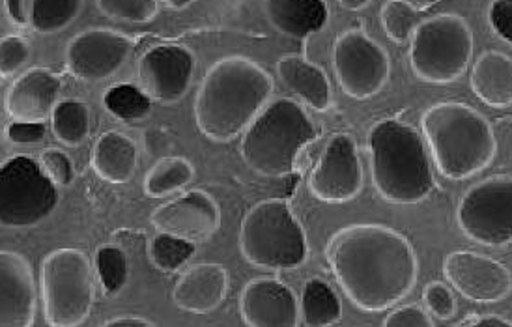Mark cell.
Segmentation results:
<instances>
[{
  "label": "cell",
  "mask_w": 512,
  "mask_h": 327,
  "mask_svg": "<svg viewBox=\"0 0 512 327\" xmlns=\"http://www.w3.org/2000/svg\"><path fill=\"white\" fill-rule=\"evenodd\" d=\"M326 258L346 298L367 313L395 307L412 292L419 277L410 240L395 228L376 223L335 232Z\"/></svg>",
  "instance_id": "1"
},
{
  "label": "cell",
  "mask_w": 512,
  "mask_h": 327,
  "mask_svg": "<svg viewBox=\"0 0 512 327\" xmlns=\"http://www.w3.org/2000/svg\"><path fill=\"white\" fill-rule=\"evenodd\" d=\"M273 96V79L253 58L217 60L200 81L195 122L204 137L228 143L243 135Z\"/></svg>",
  "instance_id": "2"
},
{
  "label": "cell",
  "mask_w": 512,
  "mask_h": 327,
  "mask_svg": "<svg viewBox=\"0 0 512 327\" xmlns=\"http://www.w3.org/2000/svg\"><path fill=\"white\" fill-rule=\"evenodd\" d=\"M370 174L382 199L413 206L434 191L425 137L397 118H385L369 133Z\"/></svg>",
  "instance_id": "3"
},
{
  "label": "cell",
  "mask_w": 512,
  "mask_h": 327,
  "mask_svg": "<svg viewBox=\"0 0 512 327\" xmlns=\"http://www.w3.org/2000/svg\"><path fill=\"white\" fill-rule=\"evenodd\" d=\"M421 126L434 165L447 180L462 182L479 174L498 154L490 122L466 103L432 105L423 114Z\"/></svg>",
  "instance_id": "4"
},
{
  "label": "cell",
  "mask_w": 512,
  "mask_h": 327,
  "mask_svg": "<svg viewBox=\"0 0 512 327\" xmlns=\"http://www.w3.org/2000/svg\"><path fill=\"white\" fill-rule=\"evenodd\" d=\"M316 139L318 128L305 107L290 98H277L243 131L240 152L251 171L283 178L294 172L299 154Z\"/></svg>",
  "instance_id": "5"
},
{
  "label": "cell",
  "mask_w": 512,
  "mask_h": 327,
  "mask_svg": "<svg viewBox=\"0 0 512 327\" xmlns=\"http://www.w3.org/2000/svg\"><path fill=\"white\" fill-rule=\"evenodd\" d=\"M243 258L260 270H296L309 256L307 234L285 199L255 204L240 227Z\"/></svg>",
  "instance_id": "6"
},
{
  "label": "cell",
  "mask_w": 512,
  "mask_h": 327,
  "mask_svg": "<svg viewBox=\"0 0 512 327\" xmlns=\"http://www.w3.org/2000/svg\"><path fill=\"white\" fill-rule=\"evenodd\" d=\"M413 73L430 85H449L470 68L473 32L464 17L432 15L417 25L410 40Z\"/></svg>",
  "instance_id": "7"
},
{
  "label": "cell",
  "mask_w": 512,
  "mask_h": 327,
  "mask_svg": "<svg viewBox=\"0 0 512 327\" xmlns=\"http://www.w3.org/2000/svg\"><path fill=\"white\" fill-rule=\"evenodd\" d=\"M43 314L53 327L85 324L94 307V264L81 249L62 247L45 256L40 270Z\"/></svg>",
  "instance_id": "8"
},
{
  "label": "cell",
  "mask_w": 512,
  "mask_h": 327,
  "mask_svg": "<svg viewBox=\"0 0 512 327\" xmlns=\"http://www.w3.org/2000/svg\"><path fill=\"white\" fill-rule=\"evenodd\" d=\"M58 202V185L40 161L15 156L0 165V227H36L57 210Z\"/></svg>",
  "instance_id": "9"
},
{
  "label": "cell",
  "mask_w": 512,
  "mask_h": 327,
  "mask_svg": "<svg viewBox=\"0 0 512 327\" xmlns=\"http://www.w3.org/2000/svg\"><path fill=\"white\" fill-rule=\"evenodd\" d=\"M456 223L479 245L512 243V176H490L470 187L458 204Z\"/></svg>",
  "instance_id": "10"
},
{
  "label": "cell",
  "mask_w": 512,
  "mask_h": 327,
  "mask_svg": "<svg viewBox=\"0 0 512 327\" xmlns=\"http://www.w3.org/2000/svg\"><path fill=\"white\" fill-rule=\"evenodd\" d=\"M333 72L346 96L369 100L389 81L391 60L365 30L348 29L333 43Z\"/></svg>",
  "instance_id": "11"
},
{
  "label": "cell",
  "mask_w": 512,
  "mask_h": 327,
  "mask_svg": "<svg viewBox=\"0 0 512 327\" xmlns=\"http://www.w3.org/2000/svg\"><path fill=\"white\" fill-rule=\"evenodd\" d=\"M197 72L195 53L176 43H163L148 49L137 62V75L152 101L172 105L185 98Z\"/></svg>",
  "instance_id": "12"
},
{
  "label": "cell",
  "mask_w": 512,
  "mask_h": 327,
  "mask_svg": "<svg viewBox=\"0 0 512 327\" xmlns=\"http://www.w3.org/2000/svg\"><path fill=\"white\" fill-rule=\"evenodd\" d=\"M309 189L316 199L328 204H342L361 193L363 167L350 133H337L329 139L309 176Z\"/></svg>",
  "instance_id": "13"
},
{
  "label": "cell",
  "mask_w": 512,
  "mask_h": 327,
  "mask_svg": "<svg viewBox=\"0 0 512 327\" xmlns=\"http://www.w3.org/2000/svg\"><path fill=\"white\" fill-rule=\"evenodd\" d=\"M133 51L126 34L111 29H88L73 36L66 47V68L75 79L100 83L120 72Z\"/></svg>",
  "instance_id": "14"
},
{
  "label": "cell",
  "mask_w": 512,
  "mask_h": 327,
  "mask_svg": "<svg viewBox=\"0 0 512 327\" xmlns=\"http://www.w3.org/2000/svg\"><path fill=\"white\" fill-rule=\"evenodd\" d=\"M443 273L456 292L475 303H498L512 292L511 270L481 253H451L443 262Z\"/></svg>",
  "instance_id": "15"
},
{
  "label": "cell",
  "mask_w": 512,
  "mask_h": 327,
  "mask_svg": "<svg viewBox=\"0 0 512 327\" xmlns=\"http://www.w3.org/2000/svg\"><path fill=\"white\" fill-rule=\"evenodd\" d=\"M150 221L156 232L172 234L187 242H206L221 227V208L210 193L193 189L161 204L150 215Z\"/></svg>",
  "instance_id": "16"
},
{
  "label": "cell",
  "mask_w": 512,
  "mask_h": 327,
  "mask_svg": "<svg viewBox=\"0 0 512 327\" xmlns=\"http://www.w3.org/2000/svg\"><path fill=\"white\" fill-rule=\"evenodd\" d=\"M240 314L251 327H296L301 324L296 292L275 277H256L243 286Z\"/></svg>",
  "instance_id": "17"
},
{
  "label": "cell",
  "mask_w": 512,
  "mask_h": 327,
  "mask_svg": "<svg viewBox=\"0 0 512 327\" xmlns=\"http://www.w3.org/2000/svg\"><path fill=\"white\" fill-rule=\"evenodd\" d=\"M36 299L29 260L10 249H0V327L32 326Z\"/></svg>",
  "instance_id": "18"
},
{
  "label": "cell",
  "mask_w": 512,
  "mask_h": 327,
  "mask_svg": "<svg viewBox=\"0 0 512 327\" xmlns=\"http://www.w3.org/2000/svg\"><path fill=\"white\" fill-rule=\"evenodd\" d=\"M60 88L58 75L45 68H32L8 88L4 109L14 122H45L58 103Z\"/></svg>",
  "instance_id": "19"
},
{
  "label": "cell",
  "mask_w": 512,
  "mask_h": 327,
  "mask_svg": "<svg viewBox=\"0 0 512 327\" xmlns=\"http://www.w3.org/2000/svg\"><path fill=\"white\" fill-rule=\"evenodd\" d=\"M227 294V270L215 262H202L187 268L178 279L172 301L185 313L210 314L223 305Z\"/></svg>",
  "instance_id": "20"
},
{
  "label": "cell",
  "mask_w": 512,
  "mask_h": 327,
  "mask_svg": "<svg viewBox=\"0 0 512 327\" xmlns=\"http://www.w3.org/2000/svg\"><path fill=\"white\" fill-rule=\"evenodd\" d=\"M277 79L286 90L314 111H328L333 103L331 83L326 72L313 60L301 55H286L275 64Z\"/></svg>",
  "instance_id": "21"
},
{
  "label": "cell",
  "mask_w": 512,
  "mask_h": 327,
  "mask_svg": "<svg viewBox=\"0 0 512 327\" xmlns=\"http://www.w3.org/2000/svg\"><path fill=\"white\" fill-rule=\"evenodd\" d=\"M264 12L273 29L299 42L322 32L329 21L326 0H264Z\"/></svg>",
  "instance_id": "22"
},
{
  "label": "cell",
  "mask_w": 512,
  "mask_h": 327,
  "mask_svg": "<svg viewBox=\"0 0 512 327\" xmlns=\"http://www.w3.org/2000/svg\"><path fill=\"white\" fill-rule=\"evenodd\" d=\"M139 167V146L120 131H107L92 148V169L103 182L128 184Z\"/></svg>",
  "instance_id": "23"
},
{
  "label": "cell",
  "mask_w": 512,
  "mask_h": 327,
  "mask_svg": "<svg viewBox=\"0 0 512 327\" xmlns=\"http://www.w3.org/2000/svg\"><path fill=\"white\" fill-rule=\"evenodd\" d=\"M473 94L479 100L503 109L512 105V58L501 51H486L475 60L470 73Z\"/></svg>",
  "instance_id": "24"
},
{
  "label": "cell",
  "mask_w": 512,
  "mask_h": 327,
  "mask_svg": "<svg viewBox=\"0 0 512 327\" xmlns=\"http://www.w3.org/2000/svg\"><path fill=\"white\" fill-rule=\"evenodd\" d=\"M299 314L307 327L335 326L342 318L341 299L324 279L313 277L303 286Z\"/></svg>",
  "instance_id": "25"
},
{
  "label": "cell",
  "mask_w": 512,
  "mask_h": 327,
  "mask_svg": "<svg viewBox=\"0 0 512 327\" xmlns=\"http://www.w3.org/2000/svg\"><path fill=\"white\" fill-rule=\"evenodd\" d=\"M195 178V167L180 156L161 157L144 174L143 191L150 199H167L176 195Z\"/></svg>",
  "instance_id": "26"
},
{
  "label": "cell",
  "mask_w": 512,
  "mask_h": 327,
  "mask_svg": "<svg viewBox=\"0 0 512 327\" xmlns=\"http://www.w3.org/2000/svg\"><path fill=\"white\" fill-rule=\"evenodd\" d=\"M49 120L58 143L64 146L77 148L90 135V111L83 101H58Z\"/></svg>",
  "instance_id": "27"
},
{
  "label": "cell",
  "mask_w": 512,
  "mask_h": 327,
  "mask_svg": "<svg viewBox=\"0 0 512 327\" xmlns=\"http://www.w3.org/2000/svg\"><path fill=\"white\" fill-rule=\"evenodd\" d=\"M85 0H32L29 27L38 34H57L68 29L83 10Z\"/></svg>",
  "instance_id": "28"
},
{
  "label": "cell",
  "mask_w": 512,
  "mask_h": 327,
  "mask_svg": "<svg viewBox=\"0 0 512 327\" xmlns=\"http://www.w3.org/2000/svg\"><path fill=\"white\" fill-rule=\"evenodd\" d=\"M154 101L139 86L114 85L107 88V92L103 94V105L107 109V113L113 114L116 120L120 122H139L144 120L148 114L152 113V105Z\"/></svg>",
  "instance_id": "29"
},
{
  "label": "cell",
  "mask_w": 512,
  "mask_h": 327,
  "mask_svg": "<svg viewBox=\"0 0 512 327\" xmlns=\"http://www.w3.org/2000/svg\"><path fill=\"white\" fill-rule=\"evenodd\" d=\"M197 253V243L187 242L178 236L156 232L148 243V256L157 270L163 273H176Z\"/></svg>",
  "instance_id": "30"
},
{
  "label": "cell",
  "mask_w": 512,
  "mask_h": 327,
  "mask_svg": "<svg viewBox=\"0 0 512 327\" xmlns=\"http://www.w3.org/2000/svg\"><path fill=\"white\" fill-rule=\"evenodd\" d=\"M94 271L105 296H118L129 279V260L124 249L116 245H103L96 251Z\"/></svg>",
  "instance_id": "31"
},
{
  "label": "cell",
  "mask_w": 512,
  "mask_h": 327,
  "mask_svg": "<svg viewBox=\"0 0 512 327\" xmlns=\"http://www.w3.org/2000/svg\"><path fill=\"white\" fill-rule=\"evenodd\" d=\"M380 23L391 42L404 45L410 43L413 32L421 23L419 10L410 0H385L380 10Z\"/></svg>",
  "instance_id": "32"
},
{
  "label": "cell",
  "mask_w": 512,
  "mask_h": 327,
  "mask_svg": "<svg viewBox=\"0 0 512 327\" xmlns=\"http://www.w3.org/2000/svg\"><path fill=\"white\" fill-rule=\"evenodd\" d=\"M98 10L109 19L143 25L156 19L159 0H96Z\"/></svg>",
  "instance_id": "33"
},
{
  "label": "cell",
  "mask_w": 512,
  "mask_h": 327,
  "mask_svg": "<svg viewBox=\"0 0 512 327\" xmlns=\"http://www.w3.org/2000/svg\"><path fill=\"white\" fill-rule=\"evenodd\" d=\"M30 45L21 36L0 38V77L10 79L29 62Z\"/></svg>",
  "instance_id": "34"
},
{
  "label": "cell",
  "mask_w": 512,
  "mask_h": 327,
  "mask_svg": "<svg viewBox=\"0 0 512 327\" xmlns=\"http://www.w3.org/2000/svg\"><path fill=\"white\" fill-rule=\"evenodd\" d=\"M423 299H425L428 313L434 314L440 320H451L458 311L455 292L451 290V286L440 281H432L425 286Z\"/></svg>",
  "instance_id": "35"
},
{
  "label": "cell",
  "mask_w": 512,
  "mask_h": 327,
  "mask_svg": "<svg viewBox=\"0 0 512 327\" xmlns=\"http://www.w3.org/2000/svg\"><path fill=\"white\" fill-rule=\"evenodd\" d=\"M40 165H42L45 174L55 182L57 185H70L73 182L72 159L66 156L62 150L58 148H47L40 157Z\"/></svg>",
  "instance_id": "36"
},
{
  "label": "cell",
  "mask_w": 512,
  "mask_h": 327,
  "mask_svg": "<svg viewBox=\"0 0 512 327\" xmlns=\"http://www.w3.org/2000/svg\"><path fill=\"white\" fill-rule=\"evenodd\" d=\"M385 327H432L434 320L419 305H404L387 314Z\"/></svg>",
  "instance_id": "37"
},
{
  "label": "cell",
  "mask_w": 512,
  "mask_h": 327,
  "mask_svg": "<svg viewBox=\"0 0 512 327\" xmlns=\"http://www.w3.org/2000/svg\"><path fill=\"white\" fill-rule=\"evenodd\" d=\"M488 23L498 38L512 45V0H492Z\"/></svg>",
  "instance_id": "38"
},
{
  "label": "cell",
  "mask_w": 512,
  "mask_h": 327,
  "mask_svg": "<svg viewBox=\"0 0 512 327\" xmlns=\"http://www.w3.org/2000/svg\"><path fill=\"white\" fill-rule=\"evenodd\" d=\"M45 131V122H12L6 128V137L10 143L27 146L42 143Z\"/></svg>",
  "instance_id": "39"
},
{
  "label": "cell",
  "mask_w": 512,
  "mask_h": 327,
  "mask_svg": "<svg viewBox=\"0 0 512 327\" xmlns=\"http://www.w3.org/2000/svg\"><path fill=\"white\" fill-rule=\"evenodd\" d=\"M30 2L32 0H4L6 12L15 25H19V27L29 25Z\"/></svg>",
  "instance_id": "40"
},
{
  "label": "cell",
  "mask_w": 512,
  "mask_h": 327,
  "mask_svg": "<svg viewBox=\"0 0 512 327\" xmlns=\"http://www.w3.org/2000/svg\"><path fill=\"white\" fill-rule=\"evenodd\" d=\"M105 327H152L154 322L141 316H116L113 320H107Z\"/></svg>",
  "instance_id": "41"
},
{
  "label": "cell",
  "mask_w": 512,
  "mask_h": 327,
  "mask_svg": "<svg viewBox=\"0 0 512 327\" xmlns=\"http://www.w3.org/2000/svg\"><path fill=\"white\" fill-rule=\"evenodd\" d=\"M462 326H477V327H512L511 320H505L501 316L496 314H490V316H483L479 320H473V322H464Z\"/></svg>",
  "instance_id": "42"
},
{
  "label": "cell",
  "mask_w": 512,
  "mask_h": 327,
  "mask_svg": "<svg viewBox=\"0 0 512 327\" xmlns=\"http://www.w3.org/2000/svg\"><path fill=\"white\" fill-rule=\"evenodd\" d=\"M370 2L372 0H339L342 8H346L350 12H361V10H365L369 6Z\"/></svg>",
  "instance_id": "43"
},
{
  "label": "cell",
  "mask_w": 512,
  "mask_h": 327,
  "mask_svg": "<svg viewBox=\"0 0 512 327\" xmlns=\"http://www.w3.org/2000/svg\"><path fill=\"white\" fill-rule=\"evenodd\" d=\"M165 6H169L171 10H185L189 6H193L197 0H161Z\"/></svg>",
  "instance_id": "44"
}]
</instances>
